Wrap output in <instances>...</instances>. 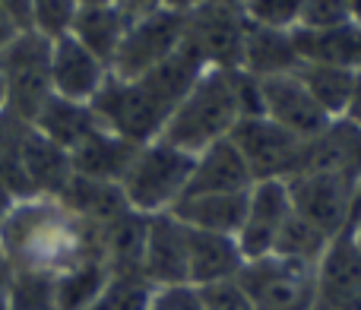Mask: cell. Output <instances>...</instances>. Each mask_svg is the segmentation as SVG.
<instances>
[{"label": "cell", "mask_w": 361, "mask_h": 310, "mask_svg": "<svg viewBox=\"0 0 361 310\" xmlns=\"http://www.w3.org/2000/svg\"><path fill=\"white\" fill-rule=\"evenodd\" d=\"M4 10L13 16V23L19 25V32H29V6L32 0H0Z\"/></svg>", "instance_id": "35"}, {"label": "cell", "mask_w": 361, "mask_h": 310, "mask_svg": "<svg viewBox=\"0 0 361 310\" xmlns=\"http://www.w3.org/2000/svg\"><path fill=\"white\" fill-rule=\"evenodd\" d=\"M352 23L349 0H305L298 29H339Z\"/></svg>", "instance_id": "31"}, {"label": "cell", "mask_w": 361, "mask_h": 310, "mask_svg": "<svg viewBox=\"0 0 361 310\" xmlns=\"http://www.w3.org/2000/svg\"><path fill=\"white\" fill-rule=\"evenodd\" d=\"M16 155L23 161V171L29 178L35 197H61L67 180L73 178V161H70V152L54 146L51 140H44L35 127H25L23 137H19Z\"/></svg>", "instance_id": "17"}, {"label": "cell", "mask_w": 361, "mask_h": 310, "mask_svg": "<svg viewBox=\"0 0 361 310\" xmlns=\"http://www.w3.org/2000/svg\"><path fill=\"white\" fill-rule=\"evenodd\" d=\"M0 111H4V76H0Z\"/></svg>", "instance_id": "43"}, {"label": "cell", "mask_w": 361, "mask_h": 310, "mask_svg": "<svg viewBox=\"0 0 361 310\" xmlns=\"http://www.w3.org/2000/svg\"><path fill=\"white\" fill-rule=\"evenodd\" d=\"M244 212H247V193H193V197H180L171 206V216L187 228L231 237H238L241 231Z\"/></svg>", "instance_id": "19"}, {"label": "cell", "mask_w": 361, "mask_h": 310, "mask_svg": "<svg viewBox=\"0 0 361 310\" xmlns=\"http://www.w3.org/2000/svg\"><path fill=\"white\" fill-rule=\"evenodd\" d=\"M228 140L244 155L254 184L257 180H292L307 168L311 140H298L269 118H241L231 127Z\"/></svg>", "instance_id": "6"}, {"label": "cell", "mask_w": 361, "mask_h": 310, "mask_svg": "<svg viewBox=\"0 0 361 310\" xmlns=\"http://www.w3.org/2000/svg\"><path fill=\"white\" fill-rule=\"evenodd\" d=\"M111 76L92 51H86L73 35L51 42V92L70 101H92L95 92Z\"/></svg>", "instance_id": "13"}, {"label": "cell", "mask_w": 361, "mask_h": 310, "mask_svg": "<svg viewBox=\"0 0 361 310\" xmlns=\"http://www.w3.org/2000/svg\"><path fill=\"white\" fill-rule=\"evenodd\" d=\"M203 4V0H159V6L162 10H171V13H190V10H197V6Z\"/></svg>", "instance_id": "38"}, {"label": "cell", "mask_w": 361, "mask_h": 310, "mask_svg": "<svg viewBox=\"0 0 361 310\" xmlns=\"http://www.w3.org/2000/svg\"><path fill=\"white\" fill-rule=\"evenodd\" d=\"M349 13H352V23L361 25V0H349Z\"/></svg>", "instance_id": "40"}, {"label": "cell", "mask_w": 361, "mask_h": 310, "mask_svg": "<svg viewBox=\"0 0 361 310\" xmlns=\"http://www.w3.org/2000/svg\"><path fill=\"white\" fill-rule=\"evenodd\" d=\"M206 4H222V6H238V10H241L244 0H206Z\"/></svg>", "instance_id": "42"}, {"label": "cell", "mask_w": 361, "mask_h": 310, "mask_svg": "<svg viewBox=\"0 0 361 310\" xmlns=\"http://www.w3.org/2000/svg\"><path fill=\"white\" fill-rule=\"evenodd\" d=\"M298 67H301V57L295 51L292 29H267V25L247 23L241 70H247L257 80H269V76L295 73Z\"/></svg>", "instance_id": "20"}, {"label": "cell", "mask_w": 361, "mask_h": 310, "mask_svg": "<svg viewBox=\"0 0 361 310\" xmlns=\"http://www.w3.org/2000/svg\"><path fill=\"white\" fill-rule=\"evenodd\" d=\"M76 13H80V0H32L29 32H38V35L57 42V38L70 35Z\"/></svg>", "instance_id": "28"}, {"label": "cell", "mask_w": 361, "mask_h": 310, "mask_svg": "<svg viewBox=\"0 0 361 310\" xmlns=\"http://www.w3.org/2000/svg\"><path fill=\"white\" fill-rule=\"evenodd\" d=\"M152 292H156V285L140 273L111 275L102 294L86 310H149Z\"/></svg>", "instance_id": "27"}, {"label": "cell", "mask_w": 361, "mask_h": 310, "mask_svg": "<svg viewBox=\"0 0 361 310\" xmlns=\"http://www.w3.org/2000/svg\"><path fill=\"white\" fill-rule=\"evenodd\" d=\"M235 282L254 310H314L317 298V266L279 254L247 260Z\"/></svg>", "instance_id": "4"}, {"label": "cell", "mask_w": 361, "mask_h": 310, "mask_svg": "<svg viewBox=\"0 0 361 310\" xmlns=\"http://www.w3.org/2000/svg\"><path fill=\"white\" fill-rule=\"evenodd\" d=\"M244 32H247V19L238 6L203 0L197 10L187 13L180 44L193 51L206 70H238L244 54Z\"/></svg>", "instance_id": "7"}, {"label": "cell", "mask_w": 361, "mask_h": 310, "mask_svg": "<svg viewBox=\"0 0 361 310\" xmlns=\"http://www.w3.org/2000/svg\"><path fill=\"white\" fill-rule=\"evenodd\" d=\"M149 310H206L197 285H162L152 292Z\"/></svg>", "instance_id": "32"}, {"label": "cell", "mask_w": 361, "mask_h": 310, "mask_svg": "<svg viewBox=\"0 0 361 310\" xmlns=\"http://www.w3.org/2000/svg\"><path fill=\"white\" fill-rule=\"evenodd\" d=\"M244 263L247 260L238 247V237L187 228V282L190 285L206 288L216 282L238 279Z\"/></svg>", "instance_id": "15"}, {"label": "cell", "mask_w": 361, "mask_h": 310, "mask_svg": "<svg viewBox=\"0 0 361 310\" xmlns=\"http://www.w3.org/2000/svg\"><path fill=\"white\" fill-rule=\"evenodd\" d=\"M127 25H130V19L118 10V4L114 6H80L70 35L86 51H92L102 63H108V70H111V61L121 48V38H124Z\"/></svg>", "instance_id": "23"}, {"label": "cell", "mask_w": 361, "mask_h": 310, "mask_svg": "<svg viewBox=\"0 0 361 310\" xmlns=\"http://www.w3.org/2000/svg\"><path fill=\"white\" fill-rule=\"evenodd\" d=\"M137 152H140L137 143H130V140H124V137H118V133L99 127L92 137L82 140V143L70 152V161H73V174L121 184L124 174L130 171Z\"/></svg>", "instance_id": "18"}, {"label": "cell", "mask_w": 361, "mask_h": 310, "mask_svg": "<svg viewBox=\"0 0 361 310\" xmlns=\"http://www.w3.org/2000/svg\"><path fill=\"white\" fill-rule=\"evenodd\" d=\"M298 76H301V82L307 86V92L317 99V105L324 108L333 120L343 118L345 105H349V92H352L355 70L333 67V63H301Z\"/></svg>", "instance_id": "25"}, {"label": "cell", "mask_w": 361, "mask_h": 310, "mask_svg": "<svg viewBox=\"0 0 361 310\" xmlns=\"http://www.w3.org/2000/svg\"><path fill=\"white\" fill-rule=\"evenodd\" d=\"M314 310H361V250L349 228L333 237L317 263Z\"/></svg>", "instance_id": "12"}, {"label": "cell", "mask_w": 361, "mask_h": 310, "mask_svg": "<svg viewBox=\"0 0 361 310\" xmlns=\"http://www.w3.org/2000/svg\"><path fill=\"white\" fill-rule=\"evenodd\" d=\"M288 216H292V199L286 180H257L247 190V212L238 231V247L244 260H260L273 254Z\"/></svg>", "instance_id": "11"}, {"label": "cell", "mask_w": 361, "mask_h": 310, "mask_svg": "<svg viewBox=\"0 0 361 310\" xmlns=\"http://www.w3.org/2000/svg\"><path fill=\"white\" fill-rule=\"evenodd\" d=\"M32 127H35L44 140H51L54 146L73 152L76 146L92 137L102 124L89 101H70V99H61V95H51V99L38 108L35 118H32Z\"/></svg>", "instance_id": "21"}, {"label": "cell", "mask_w": 361, "mask_h": 310, "mask_svg": "<svg viewBox=\"0 0 361 310\" xmlns=\"http://www.w3.org/2000/svg\"><path fill=\"white\" fill-rule=\"evenodd\" d=\"M10 310H57L54 304V275L19 269L13 273Z\"/></svg>", "instance_id": "29"}, {"label": "cell", "mask_w": 361, "mask_h": 310, "mask_svg": "<svg viewBox=\"0 0 361 310\" xmlns=\"http://www.w3.org/2000/svg\"><path fill=\"white\" fill-rule=\"evenodd\" d=\"M13 206H16V197L10 193V187L0 180V225H4V218L13 212Z\"/></svg>", "instance_id": "39"}, {"label": "cell", "mask_w": 361, "mask_h": 310, "mask_svg": "<svg viewBox=\"0 0 361 310\" xmlns=\"http://www.w3.org/2000/svg\"><path fill=\"white\" fill-rule=\"evenodd\" d=\"M288 184V199H292V212L324 231L326 237H336L345 231L352 216V199H355L358 187L349 178L330 168H311V171L295 174Z\"/></svg>", "instance_id": "8"}, {"label": "cell", "mask_w": 361, "mask_h": 310, "mask_svg": "<svg viewBox=\"0 0 361 310\" xmlns=\"http://www.w3.org/2000/svg\"><path fill=\"white\" fill-rule=\"evenodd\" d=\"M89 105L105 130L118 133L137 146H146L162 137L171 118L169 108L159 105L140 80H118V76H108L105 86L95 92Z\"/></svg>", "instance_id": "5"}, {"label": "cell", "mask_w": 361, "mask_h": 310, "mask_svg": "<svg viewBox=\"0 0 361 310\" xmlns=\"http://www.w3.org/2000/svg\"><path fill=\"white\" fill-rule=\"evenodd\" d=\"M193 165H197V155L178 149L165 140H152V143L140 146L130 171L121 180L130 209L143 212V216L171 212V206L184 197L187 184H190Z\"/></svg>", "instance_id": "2"}, {"label": "cell", "mask_w": 361, "mask_h": 310, "mask_svg": "<svg viewBox=\"0 0 361 310\" xmlns=\"http://www.w3.org/2000/svg\"><path fill=\"white\" fill-rule=\"evenodd\" d=\"M57 199H61L76 218H82V222H89V225H99V228L114 222V218L124 216V212H130V203H127L121 184L82 178V174H73Z\"/></svg>", "instance_id": "22"}, {"label": "cell", "mask_w": 361, "mask_h": 310, "mask_svg": "<svg viewBox=\"0 0 361 310\" xmlns=\"http://www.w3.org/2000/svg\"><path fill=\"white\" fill-rule=\"evenodd\" d=\"M118 10L133 23V19H143L149 13L162 10V6H159V0H118Z\"/></svg>", "instance_id": "33"}, {"label": "cell", "mask_w": 361, "mask_h": 310, "mask_svg": "<svg viewBox=\"0 0 361 310\" xmlns=\"http://www.w3.org/2000/svg\"><path fill=\"white\" fill-rule=\"evenodd\" d=\"M111 279V269L102 256L73 263L54 275V304L57 310H86Z\"/></svg>", "instance_id": "24"}, {"label": "cell", "mask_w": 361, "mask_h": 310, "mask_svg": "<svg viewBox=\"0 0 361 310\" xmlns=\"http://www.w3.org/2000/svg\"><path fill=\"white\" fill-rule=\"evenodd\" d=\"M184 23H187L184 13H171V10H156L143 19H133L111 61V76L140 80L152 67H159L165 57H171L180 48Z\"/></svg>", "instance_id": "9"}, {"label": "cell", "mask_w": 361, "mask_h": 310, "mask_svg": "<svg viewBox=\"0 0 361 310\" xmlns=\"http://www.w3.org/2000/svg\"><path fill=\"white\" fill-rule=\"evenodd\" d=\"M260 86H263V118L279 124L282 130L295 133L298 140H317L333 124V118L317 105V99L301 82L298 70L286 76L260 80Z\"/></svg>", "instance_id": "10"}, {"label": "cell", "mask_w": 361, "mask_h": 310, "mask_svg": "<svg viewBox=\"0 0 361 310\" xmlns=\"http://www.w3.org/2000/svg\"><path fill=\"white\" fill-rule=\"evenodd\" d=\"M238 120H241V111L231 89V70H206L184 95V101L171 111L159 140L200 155L219 140H228Z\"/></svg>", "instance_id": "1"}, {"label": "cell", "mask_w": 361, "mask_h": 310, "mask_svg": "<svg viewBox=\"0 0 361 310\" xmlns=\"http://www.w3.org/2000/svg\"><path fill=\"white\" fill-rule=\"evenodd\" d=\"M330 241H333V237H326L324 231H317L314 225H307L305 218H298V216L292 212V216H288V222L282 225L279 241H276L273 254L317 266V263L324 260V254H326V247H330Z\"/></svg>", "instance_id": "26"}, {"label": "cell", "mask_w": 361, "mask_h": 310, "mask_svg": "<svg viewBox=\"0 0 361 310\" xmlns=\"http://www.w3.org/2000/svg\"><path fill=\"white\" fill-rule=\"evenodd\" d=\"M143 275L156 288L184 285L187 282V225L178 222L171 212L149 216V231H146V250H143Z\"/></svg>", "instance_id": "14"}, {"label": "cell", "mask_w": 361, "mask_h": 310, "mask_svg": "<svg viewBox=\"0 0 361 310\" xmlns=\"http://www.w3.org/2000/svg\"><path fill=\"white\" fill-rule=\"evenodd\" d=\"M305 0H244L241 13L247 23L267 25V29H295L301 19Z\"/></svg>", "instance_id": "30"}, {"label": "cell", "mask_w": 361, "mask_h": 310, "mask_svg": "<svg viewBox=\"0 0 361 310\" xmlns=\"http://www.w3.org/2000/svg\"><path fill=\"white\" fill-rule=\"evenodd\" d=\"M118 0H80V6H114Z\"/></svg>", "instance_id": "41"}, {"label": "cell", "mask_w": 361, "mask_h": 310, "mask_svg": "<svg viewBox=\"0 0 361 310\" xmlns=\"http://www.w3.org/2000/svg\"><path fill=\"white\" fill-rule=\"evenodd\" d=\"M343 120L361 127V70H355V80H352V92H349V105H345Z\"/></svg>", "instance_id": "34"}, {"label": "cell", "mask_w": 361, "mask_h": 310, "mask_svg": "<svg viewBox=\"0 0 361 310\" xmlns=\"http://www.w3.org/2000/svg\"><path fill=\"white\" fill-rule=\"evenodd\" d=\"M250 187H254V178H250L244 155L238 152L231 140H219L197 155L184 197H193V193H247Z\"/></svg>", "instance_id": "16"}, {"label": "cell", "mask_w": 361, "mask_h": 310, "mask_svg": "<svg viewBox=\"0 0 361 310\" xmlns=\"http://www.w3.org/2000/svg\"><path fill=\"white\" fill-rule=\"evenodd\" d=\"M349 235L355 237V244H358V250H361V184H358V190H355V199H352V216H349Z\"/></svg>", "instance_id": "37"}, {"label": "cell", "mask_w": 361, "mask_h": 310, "mask_svg": "<svg viewBox=\"0 0 361 310\" xmlns=\"http://www.w3.org/2000/svg\"><path fill=\"white\" fill-rule=\"evenodd\" d=\"M4 76V111L32 124L38 108L51 99V38L38 32H19L0 51Z\"/></svg>", "instance_id": "3"}, {"label": "cell", "mask_w": 361, "mask_h": 310, "mask_svg": "<svg viewBox=\"0 0 361 310\" xmlns=\"http://www.w3.org/2000/svg\"><path fill=\"white\" fill-rule=\"evenodd\" d=\"M16 35H19V25L13 23V16L4 10V4H0V51H4Z\"/></svg>", "instance_id": "36"}]
</instances>
